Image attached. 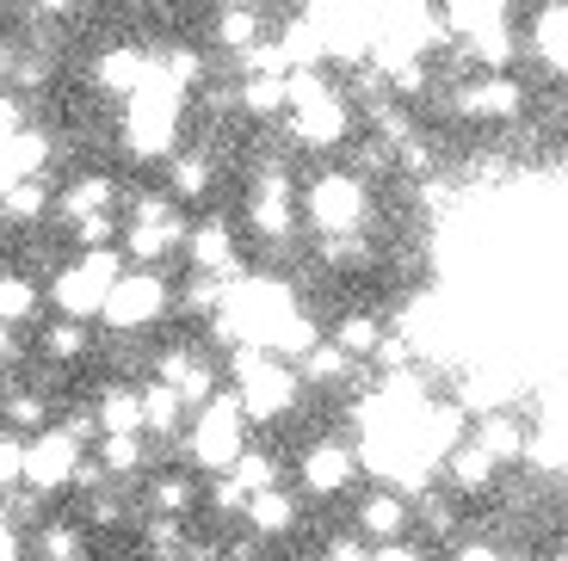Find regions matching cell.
Listing matches in <instances>:
<instances>
[{
	"label": "cell",
	"instance_id": "d6a6232c",
	"mask_svg": "<svg viewBox=\"0 0 568 561\" xmlns=\"http://www.w3.org/2000/svg\"><path fill=\"white\" fill-rule=\"evenodd\" d=\"M31 561H87V543L74 524L50 519V524H31Z\"/></svg>",
	"mask_w": 568,
	"mask_h": 561
},
{
	"label": "cell",
	"instance_id": "ab89813d",
	"mask_svg": "<svg viewBox=\"0 0 568 561\" xmlns=\"http://www.w3.org/2000/svg\"><path fill=\"white\" fill-rule=\"evenodd\" d=\"M180 561H223V549H185Z\"/></svg>",
	"mask_w": 568,
	"mask_h": 561
},
{
	"label": "cell",
	"instance_id": "f546056e",
	"mask_svg": "<svg viewBox=\"0 0 568 561\" xmlns=\"http://www.w3.org/2000/svg\"><path fill=\"white\" fill-rule=\"evenodd\" d=\"M43 426H50V401H43L26 377H7V432H13V438H38Z\"/></svg>",
	"mask_w": 568,
	"mask_h": 561
},
{
	"label": "cell",
	"instance_id": "e0dca14e",
	"mask_svg": "<svg viewBox=\"0 0 568 561\" xmlns=\"http://www.w3.org/2000/svg\"><path fill=\"white\" fill-rule=\"evenodd\" d=\"M112 211H124V204H118L112 173H100V167L74 173V180L57 192V216H62V228H81L87 216H112Z\"/></svg>",
	"mask_w": 568,
	"mask_h": 561
},
{
	"label": "cell",
	"instance_id": "4dcf8cb0",
	"mask_svg": "<svg viewBox=\"0 0 568 561\" xmlns=\"http://www.w3.org/2000/svg\"><path fill=\"white\" fill-rule=\"evenodd\" d=\"M57 211V192H50V185L43 180H19V185H7V228H38L43 216Z\"/></svg>",
	"mask_w": 568,
	"mask_h": 561
},
{
	"label": "cell",
	"instance_id": "f1b7e54d",
	"mask_svg": "<svg viewBox=\"0 0 568 561\" xmlns=\"http://www.w3.org/2000/svg\"><path fill=\"white\" fill-rule=\"evenodd\" d=\"M93 457H100V469L124 488V481L142 476V463H149V432H105V438H93Z\"/></svg>",
	"mask_w": 568,
	"mask_h": 561
},
{
	"label": "cell",
	"instance_id": "d6986e66",
	"mask_svg": "<svg viewBox=\"0 0 568 561\" xmlns=\"http://www.w3.org/2000/svg\"><path fill=\"white\" fill-rule=\"evenodd\" d=\"M242 524L260 537V543H291L297 524H303V506H297L291 488H266V493H254V506L242 512Z\"/></svg>",
	"mask_w": 568,
	"mask_h": 561
},
{
	"label": "cell",
	"instance_id": "d4e9b609",
	"mask_svg": "<svg viewBox=\"0 0 568 561\" xmlns=\"http://www.w3.org/2000/svg\"><path fill=\"white\" fill-rule=\"evenodd\" d=\"M43 303H50V284H38L31 272H7V284H0V322L7 327H43Z\"/></svg>",
	"mask_w": 568,
	"mask_h": 561
},
{
	"label": "cell",
	"instance_id": "60d3db41",
	"mask_svg": "<svg viewBox=\"0 0 568 561\" xmlns=\"http://www.w3.org/2000/svg\"><path fill=\"white\" fill-rule=\"evenodd\" d=\"M550 561H568V537H562V543H556V555Z\"/></svg>",
	"mask_w": 568,
	"mask_h": 561
},
{
	"label": "cell",
	"instance_id": "5bb4252c",
	"mask_svg": "<svg viewBox=\"0 0 568 561\" xmlns=\"http://www.w3.org/2000/svg\"><path fill=\"white\" fill-rule=\"evenodd\" d=\"M469 438H476L500 469H513V463H526L531 457V438L538 432H531V420L519 414V407H488V414L469 420Z\"/></svg>",
	"mask_w": 568,
	"mask_h": 561
},
{
	"label": "cell",
	"instance_id": "8d00e7d4",
	"mask_svg": "<svg viewBox=\"0 0 568 561\" xmlns=\"http://www.w3.org/2000/svg\"><path fill=\"white\" fill-rule=\"evenodd\" d=\"M452 561H507V555H500V549L488 543V537H464V543L452 549Z\"/></svg>",
	"mask_w": 568,
	"mask_h": 561
},
{
	"label": "cell",
	"instance_id": "6da1fadb",
	"mask_svg": "<svg viewBox=\"0 0 568 561\" xmlns=\"http://www.w3.org/2000/svg\"><path fill=\"white\" fill-rule=\"evenodd\" d=\"M303 228H310L322 247L334 241H365L371 228V185L353 167H327L303 185Z\"/></svg>",
	"mask_w": 568,
	"mask_h": 561
},
{
	"label": "cell",
	"instance_id": "9a60e30c",
	"mask_svg": "<svg viewBox=\"0 0 568 561\" xmlns=\"http://www.w3.org/2000/svg\"><path fill=\"white\" fill-rule=\"evenodd\" d=\"M526 50L538 57V69L550 81L568 86V0H544L526 26Z\"/></svg>",
	"mask_w": 568,
	"mask_h": 561
},
{
	"label": "cell",
	"instance_id": "9c48e42d",
	"mask_svg": "<svg viewBox=\"0 0 568 561\" xmlns=\"http://www.w3.org/2000/svg\"><path fill=\"white\" fill-rule=\"evenodd\" d=\"M358 469H365V457H358V445H346V438H310L297 457V481L310 500H341V493H353Z\"/></svg>",
	"mask_w": 568,
	"mask_h": 561
},
{
	"label": "cell",
	"instance_id": "ffe728a7",
	"mask_svg": "<svg viewBox=\"0 0 568 561\" xmlns=\"http://www.w3.org/2000/svg\"><path fill=\"white\" fill-rule=\"evenodd\" d=\"M464 506L445 481H433V488L414 493V537H433V543H452L457 531H464Z\"/></svg>",
	"mask_w": 568,
	"mask_h": 561
},
{
	"label": "cell",
	"instance_id": "484cf974",
	"mask_svg": "<svg viewBox=\"0 0 568 561\" xmlns=\"http://www.w3.org/2000/svg\"><path fill=\"white\" fill-rule=\"evenodd\" d=\"M93 420H100V438L105 432H142V382H105L93 395Z\"/></svg>",
	"mask_w": 568,
	"mask_h": 561
},
{
	"label": "cell",
	"instance_id": "603a6c76",
	"mask_svg": "<svg viewBox=\"0 0 568 561\" xmlns=\"http://www.w3.org/2000/svg\"><path fill=\"white\" fill-rule=\"evenodd\" d=\"M93 322H74V315H57V322H43V327H31L38 334V358L43 365H81L87 351H93V334H87Z\"/></svg>",
	"mask_w": 568,
	"mask_h": 561
},
{
	"label": "cell",
	"instance_id": "1f68e13d",
	"mask_svg": "<svg viewBox=\"0 0 568 561\" xmlns=\"http://www.w3.org/2000/svg\"><path fill=\"white\" fill-rule=\"evenodd\" d=\"M199 493H204L199 469H192V476H185V469H168V476H155V488H149V506H155V512H173V519H185V512L199 506Z\"/></svg>",
	"mask_w": 568,
	"mask_h": 561
},
{
	"label": "cell",
	"instance_id": "e575fe53",
	"mask_svg": "<svg viewBox=\"0 0 568 561\" xmlns=\"http://www.w3.org/2000/svg\"><path fill=\"white\" fill-rule=\"evenodd\" d=\"M229 476H235V481H242V488L247 493H266V488H284V463H278V450H247V457H242V463H235V469H229Z\"/></svg>",
	"mask_w": 568,
	"mask_h": 561
},
{
	"label": "cell",
	"instance_id": "f35d334b",
	"mask_svg": "<svg viewBox=\"0 0 568 561\" xmlns=\"http://www.w3.org/2000/svg\"><path fill=\"white\" fill-rule=\"evenodd\" d=\"M260 549H266V543H260V537L247 531L242 543H229V549H223V561H260Z\"/></svg>",
	"mask_w": 568,
	"mask_h": 561
},
{
	"label": "cell",
	"instance_id": "30bf717a",
	"mask_svg": "<svg viewBox=\"0 0 568 561\" xmlns=\"http://www.w3.org/2000/svg\"><path fill=\"white\" fill-rule=\"evenodd\" d=\"M452 105L476 124H519L526 118V81H513L507 69H483L464 86H452Z\"/></svg>",
	"mask_w": 568,
	"mask_h": 561
},
{
	"label": "cell",
	"instance_id": "7a4b0ae2",
	"mask_svg": "<svg viewBox=\"0 0 568 561\" xmlns=\"http://www.w3.org/2000/svg\"><path fill=\"white\" fill-rule=\"evenodd\" d=\"M229 389H235V401L247 407V420L272 426V420H284V414L297 407L303 370L291 365V358H278V351H266V346H235L229 351Z\"/></svg>",
	"mask_w": 568,
	"mask_h": 561
},
{
	"label": "cell",
	"instance_id": "8992f818",
	"mask_svg": "<svg viewBox=\"0 0 568 561\" xmlns=\"http://www.w3.org/2000/svg\"><path fill=\"white\" fill-rule=\"evenodd\" d=\"M87 476V432L81 426H43L38 438H26V493L57 500V493L81 488Z\"/></svg>",
	"mask_w": 568,
	"mask_h": 561
},
{
	"label": "cell",
	"instance_id": "4fadbf2b",
	"mask_svg": "<svg viewBox=\"0 0 568 561\" xmlns=\"http://www.w3.org/2000/svg\"><path fill=\"white\" fill-rule=\"evenodd\" d=\"M185 266L204 272V278H223V284L247 278L242 247H235V228H229L223 216H204V223L192 228V235H185Z\"/></svg>",
	"mask_w": 568,
	"mask_h": 561
},
{
	"label": "cell",
	"instance_id": "83f0119b",
	"mask_svg": "<svg viewBox=\"0 0 568 561\" xmlns=\"http://www.w3.org/2000/svg\"><path fill=\"white\" fill-rule=\"evenodd\" d=\"M327 334L341 339L358 365H377V351H384V339L396 334V327H384V315H371V309H346L341 322L327 327Z\"/></svg>",
	"mask_w": 568,
	"mask_h": 561
},
{
	"label": "cell",
	"instance_id": "ac0fdd59",
	"mask_svg": "<svg viewBox=\"0 0 568 561\" xmlns=\"http://www.w3.org/2000/svg\"><path fill=\"white\" fill-rule=\"evenodd\" d=\"M439 481L457 493V500H488V493L500 488V463L488 457L483 445H476V438H464V445H457L452 457H445Z\"/></svg>",
	"mask_w": 568,
	"mask_h": 561
},
{
	"label": "cell",
	"instance_id": "5b68a950",
	"mask_svg": "<svg viewBox=\"0 0 568 561\" xmlns=\"http://www.w3.org/2000/svg\"><path fill=\"white\" fill-rule=\"evenodd\" d=\"M118 278H124V253L100 247V253H74L69 266L50 278V309L74 315V322H100L105 303H112Z\"/></svg>",
	"mask_w": 568,
	"mask_h": 561
},
{
	"label": "cell",
	"instance_id": "8fae6325",
	"mask_svg": "<svg viewBox=\"0 0 568 561\" xmlns=\"http://www.w3.org/2000/svg\"><path fill=\"white\" fill-rule=\"evenodd\" d=\"M155 382H168V389H180L185 395V407L199 414L204 401H216L223 395V382H229V370H216L211 365V351H199V346H161L155 351Z\"/></svg>",
	"mask_w": 568,
	"mask_h": 561
},
{
	"label": "cell",
	"instance_id": "4316f807",
	"mask_svg": "<svg viewBox=\"0 0 568 561\" xmlns=\"http://www.w3.org/2000/svg\"><path fill=\"white\" fill-rule=\"evenodd\" d=\"M168 192L180 197V204H204V197L216 192V161L204 155V149H180V155L168 161Z\"/></svg>",
	"mask_w": 568,
	"mask_h": 561
},
{
	"label": "cell",
	"instance_id": "cb8c5ba5",
	"mask_svg": "<svg viewBox=\"0 0 568 561\" xmlns=\"http://www.w3.org/2000/svg\"><path fill=\"white\" fill-rule=\"evenodd\" d=\"M43 167H50V136H43L38 124H7V185L19 180H43Z\"/></svg>",
	"mask_w": 568,
	"mask_h": 561
},
{
	"label": "cell",
	"instance_id": "7402d4cb",
	"mask_svg": "<svg viewBox=\"0 0 568 561\" xmlns=\"http://www.w3.org/2000/svg\"><path fill=\"white\" fill-rule=\"evenodd\" d=\"M260 43H266V19H260L254 0H223V13H216V50L247 62Z\"/></svg>",
	"mask_w": 568,
	"mask_h": 561
},
{
	"label": "cell",
	"instance_id": "3957f363",
	"mask_svg": "<svg viewBox=\"0 0 568 561\" xmlns=\"http://www.w3.org/2000/svg\"><path fill=\"white\" fill-rule=\"evenodd\" d=\"M185 457L199 476H229V469L242 463L247 450H254V420H247V407L235 401V389H223L216 401H204L185 426Z\"/></svg>",
	"mask_w": 568,
	"mask_h": 561
},
{
	"label": "cell",
	"instance_id": "2e32d148",
	"mask_svg": "<svg viewBox=\"0 0 568 561\" xmlns=\"http://www.w3.org/2000/svg\"><path fill=\"white\" fill-rule=\"evenodd\" d=\"M297 370H303V389H322V395H346V389H358V377H365V365H358L334 334H327L322 346L303 351Z\"/></svg>",
	"mask_w": 568,
	"mask_h": 561
},
{
	"label": "cell",
	"instance_id": "836d02e7",
	"mask_svg": "<svg viewBox=\"0 0 568 561\" xmlns=\"http://www.w3.org/2000/svg\"><path fill=\"white\" fill-rule=\"evenodd\" d=\"M185 519H173V512H155V519L142 524V555L149 561H180L185 555Z\"/></svg>",
	"mask_w": 568,
	"mask_h": 561
},
{
	"label": "cell",
	"instance_id": "74e56055",
	"mask_svg": "<svg viewBox=\"0 0 568 561\" xmlns=\"http://www.w3.org/2000/svg\"><path fill=\"white\" fill-rule=\"evenodd\" d=\"M377 561H426V549L414 537H402V543H377Z\"/></svg>",
	"mask_w": 568,
	"mask_h": 561
},
{
	"label": "cell",
	"instance_id": "ba28073f",
	"mask_svg": "<svg viewBox=\"0 0 568 561\" xmlns=\"http://www.w3.org/2000/svg\"><path fill=\"white\" fill-rule=\"evenodd\" d=\"M168 315H173V284L161 278L155 266H130L124 278H118V290H112L100 322L112 327V334H149V327H161Z\"/></svg>",
	"mask_w": 568,
	"mask_h": 561
},
{
	"label": "cell",
	"instance_id": "d590c367",
	"mask_svg": "<svg viewBox=\"0 0 568 561\" xmlns=\"http://www.w3.org/2000/svg\"><path fill=\"white\" fill-rule=\"evenodd\" d=\"M322 561H377V543L358 537V531H346V537H334V543L322 549Z\"/></svg>",
	"mask_w": 568,
	"mask_h": 561
},
{
	"label": "cell",
	"instance_id": "52a82bcc",
	"mask_svg": "<svg viewBox=\"0 0 568 561\" xmlns=\"http://www.w3.org/2000/svg\"><path fill=\"white\" fill-rule=\"evenodd\" d=\"M439 7H445L452 38L483 69H507L519 57V43H513V0H439Z\"/></svg>",
	"mask_w": 568,
	"mask_h": 561
},
{
	"label": "cell",
	"instance_id": "7c38bea8",
	"mask_svg": "<svg viewBox=\"0 0 568 561\" xmlns=\"http://www.w3.org/2000/svg\"><path fill=\"white\" fill-rule=\"evenodd\" d=\"M353 531L371 537V543H402V537H414V493H402V488H389V481H377L371 493H358Z\"/></svg>",
	"mask_w": 568,
	"mask_h": 561
},
{
	"label": "cell",
	"instance_id": "277c9868",
	"mask_svg": "<svg viewBox=\"0 0 568 561\" xmlns=\"http://www.w3.org/2000/svg\"><path fill=\"white\" fill-rule=\"evenodd\" d=\"M185 204L173 192H130L124 197V253L136 266H161L168 253H185Z\"/></svg>",
	"mask_w": 568,
	"mask_h": 561
},
{
	"label": "cell",
	"instance_id": "44dd1931",
	"mask_svg": "<svg viewBox=\"0 0 568 561\" xmlns=\"http://www.w3.org/2000/svg\"><path fill=\"white\" fill-rule=\"evenodd\" d=\"M185 426H192V407H185L180 389H168V382H142V432L161 438V445H173V438H185Z\"/></svg>",
	"mask_w": 568,
	"mask_h": 561
}]
</instances>
